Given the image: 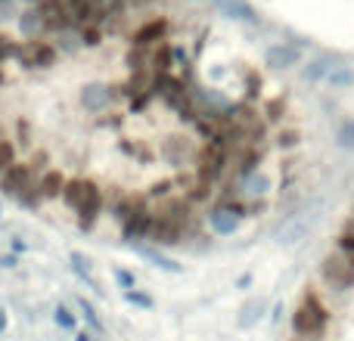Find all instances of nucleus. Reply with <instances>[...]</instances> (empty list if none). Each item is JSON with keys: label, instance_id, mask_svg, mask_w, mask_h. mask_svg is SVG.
Listing matches in <instances>:
<instances>
[{"label": "nucleus", "instance_id": "nucleus-8", "mask_svg": "<svg viewBox=\"0 0 354 341\" xmlns=\"http://www.w3.org/2000/svg\"><path fill=\"white\" fill-rule=\"evenodd\" d=\"M162 159L168 162V165H174V168H183V165H189V162L196 159V153H199V143L193 140V137H183V134H174V137H168L165 143H162Z\"/></svg>", "mask_w": 354, "mask_h": 341}, {"label": "nucleus", "instance_id": "nucleus-24", "mask_svg": "<svg viewBox=\"0 0 354 341\" xmlns=\"http://www.w3.org/2000/svg\"><path fill=\"white\" fill-rule=\"evenodd\" d=\"M339 251H342V255H354V226L339 233Z\"/></svg>", "mask_w": 354, "mask_h": 341}, {"label": "nucleus", "instance_id": "nucleus-15", "mask_svg": "<svg viewBox=\"0 0 354 341\" xmlns=\"http://www.w3.org/2000/svg\"><path fill=\"white\" fill-rule=\"evenodd\" d=\"M149 56H153V47H128L124 66H128L131 72H143V68H149Z\"/></svg>", "mask_w": 354, "mask_h": 341}, {"label": "nucleus", "instance_id": "nucleus-27", "mask_svg": "<svg viewBox=\"0 0 354 341\" xmlns=\"http://www.w3.org/2000/svg\"><path fill=\"white\" fill-rule=\"evenodd\" d=\"M118 282H122V286H124V292H131V289H134V276H131L128 273V270H118Z\"/></svg>", "mask_w": 354, "mask_h": 341}, {"label": "nucleus", "instance_id": "nucleus-12", "mask_svg": "<svg viewBox=\"0 0 354 341\" xmlns=\"http://www.w3.org/2000/svg\"><path fill=\"white\" fill-rule=\"evenodd\" d=\"M149 68H153L156 75H168L174 68V47L168 41L156 43L153 47V56H149Z\"/></svg>", "mask_w": 354, "mask_h": 341}, {"label": "nucleus", "instance_id": "nucleus-7", "mask_svg": "<svg viewBox=\"0 0 354 341\" xmlns=\"http://www.w3.org/2000/svg\"><path fill=\"white\" fill-rule=\"evenodd\" d=\"M168 31H171L168 16H153L131 31V47H156V43L168 41Z\"/></svg>", "mask_w": 354, "mask_h": 341}, {"label": "nucleus", "instance_id": "nucleus-10", "mask_svg": "<svg viewBox=\"0 0 354 341\" xmlns=\"http://www.w3.org/2000/svg\"><path fill=\"white\" fill-rule=\"evenodd\" d=\"M264 62H268L270 68H292L301 62V50L292 47V43H274V47L268 50V56H264Z\"/></svg>", "mask_w": 354, "mask_h": 341}, {"label": "nucleus", "instance_id": "nucleus-18", "mask_svg": "<svg viewBox=\"0 0 354 341\" xmlns=\"http://www.w3.org/2000/svg\"><path fill=\"white\" fill-rule=\"evenodd\" d=\"M16 143L10 140L6 134H0V174H3L10 165H16Z\"/></svg>", "mask_w": 354, "mask_h": 341}, {"label": "nucleus", "instance_id": "nucleus-2", "mask_svg": "<svg viewBox=\"0 0 354 341\" xmlns=\"http://www.w3.org/2000/svg\"><path fill=\"white\" fill-rule=\"evenodd\" d=\"M47 168L41 165V159L35 162H16L0 174V193L16 199L25 208H37L41 205V195H37V174Z\"/></svg>", "mask_w": 354, "mask_h": 341}, {"label": "nucleus", "instance_id": "nucleus-13", "mask_svg": "<svg viewBox=\"0 0 354 341\" xmlns=\"http://www.w3.org/2000/svg\"><path fill=\"white\" fill-rule=\"evenodd\" d=\"M268 189H270V177L261 174V170H255L252 177H245V180L239 183V195H243V199H261Z\"/></svg>", "mask_w": 354, "mask_h": 341}, {"label": "nucleus", "instance_id": "nucleus-28", "mask_svg": "<svg viewBox=\"0 0 354 341\" xmlns=\"http://www.w3.org/2000/svg\"><path fill=\"white\" fill-rule=\"evenodd\" d=\"M292 341H317V338H301V335H295Z\"/></svg>", "mask_w": 354, "mask_h": 341}, {"label": "nucleus", "instance_id": "nucleus-14", "mask_svg": "<svg viewBox=\"0 0 354 341\" xmlns=\"http://www.w3.org/2000/svg\"><path fill=\"white\" fill-rule=\"evenodd\" d=\"M218 6L227 19H236V22H258L255 10H252L245 0H218Z\"/></svg>", "mask_w": 354, "mask_h": 341}, {"label": "nucleus", "instance_id": "nucleus-25", "mask_svg": "<svg viewBox=\"0 0 354 341\" xmlns=\"http://www.w3.org/2000/svg\"><path fill=\"white\" fill-rule=\"evenodd\" d=\"M124 295H128V301H131V304H140V307H153V301H149L147 295L134 292V289H131V292H124Z\"/></svg>", "mask_w": 354, "mask_h": 341}, {"label": "nucleus", "instance_id": "nucleus-29", "mask_svg": "<svg viewBox=\"0 0 354 341\" xmlns=\"http://www.w3.org/2000/svg\"><path fill=\"white\" fill-rule=\"evenodd\" d=\"M345 257H348V264H351V267H354V255H345Z\"/></svg>", "mask_w": 354, "mask_h": 341}, {"label": "nucleus", "instance_id": "nucleus-9", "mask_svg": "<svg viewBox=\"0 0 354 341\" xmlns=\"http://www.w3.org/2000/svg\"><path fill=\"white\" fill-rule=\"evenodd\" d=\"M62 189H66V174L59 168H44L37 174V195H41V202L62 199Z\"/></svg>", "mask_w": 354, "mask_h": 341}, {"label": "nucleus", "instance_id": "nucleus-17", "mask_svg": "<svg viewBox=\"0 0 354 341\" xmlns=\"http://www.w3.org/2000/svg\"><path fill=\"white\" fill-rule=\"evenodd\" d=\"M78 37H81V47H100L106 37V28L103 25H84V28H78Z\"/></svg>", "mask_w": 354, "mask_h": 341}, {"label": "nucleus", "instance_id": "nucleus-22", "mask_svg": "<svg viewBox=\"0 0 354 341\" xmlns=\"http://www.w3.org/2000/svg\"><path fill=\"white\" fill-rule=\"evenodd\" d=\"M336 143H339L342 149H354V121H345L342 128H339Z\"/></svg>", "mask_w": 354, "mask_h": 341}, {"label": "nucleus", "instance_id": "nucleus-11", "mask_svg": "<svg viewBox=\"0 0 354 341\" xmlns=\"http://www.w3.org/2000/svg\"><path fill=\"white\" fill-rule=\"evenodd\" d=\"M112 99H115L112 87H103V84H91V87H84V93H81V103H84L91 112H103V109H109Z\"/></svg>", "mask_w": 354, "mask_h": 341}, {"label": "nucleus", "instance_id": "nucleus-26", "mask_svg": "<svg viewBox=\"0 0 354 341\" xmlns=\"http://www.w3.org/2000/svg\"><path fill=\"white\" fill-rule=\"evenodd\" d=\"M56 323H59L62 329H72V326H75V317H68V311H62V307H59V311H56Z\"/></svg>", "mask_w": 354, "mask_h": 341}, {"label": "nucleus", "instance_id": "nucleus-16", "mask_svg": "<svg viewBox=\"0 0 354 341\" xmlns=\"http://www.w3.org/2000/svg\"><path fill=\"white\" fill-rule=\"evenodd\" d=\"M326 81H330L333 90H345V87L354 84V72H351L348 66H336L330 75H326Z\"/></svg>", "mask_w": 354, "mask_h": 341}, {"label": "nucleus", "instance_id": "nucleus-3", "mask_svg": "<svg viewBox=\"0 0 354 341\" xmlns=\"http://www.w3.org/2000/svg\"><path fill=\"white\" fill-rule=\"evenodd\" d=\"M330 329V311L324 307V301L317 298V292H305L301 304L292 311V332L301 338H324Z\"/></svg>", "mask_w": 354, "mask_h": 341}, {"label": "nucleus", "instance_id": "nucleus-4", "mask_svg": "<svg viewBox=\"0 0 354 341\" xmlns=\"http://www.w3.org/2000/svg\"><path fill=\"white\" fill-rule=\"evenodd\" d=\"M193 170L199 180L205 183H218L221 177H227L230 170V149L224 143H199V153L193 159Z\"/></svg>", "mask_w": 354, "mask_h": 341}, {"label": "nucleus", "instance_id": "nucleus-23", "mask_svg": "<svg viewBox=\"0 0 354 341\" xmlns=\"http://www.w3.org/2000/svg\"><path fill=\"white\" fill-rule=\"evenodd\" d=\"M299 140H301L299 130H280V134H277V146H280V149H292V146H299Z\"/></svg>", "mask_w": 354, "mask_h": 341}, {"label": "nucleus", "instance_id": "nucleus-6", "mask_svg": "<svg viewBox=\"0 0 354 341\" xmlns=\"http://www.w3.org/2000/svg\"><path fill=\"white\" fill-rule=\"evenodd\" d=\"M320 276H324V282L330 289H336V292L354 289V267L342 251H339V255H326L324 261H320Z\"/></svg>", "mask_w": 354, "mask_h": 341}, {"label": "nucleus", "instance_id": "nucleus-19", "mask_svg": "<svg viewBox=\"0 0 354 341\" xmlns=\"http://www.w3.org/2000/svg\"><path fill=\"white\" fill-rule=\"evenodd\" d=\"M333 68H336V62H333V59H317V62H311V66L305 68V81H320L324 75H330Z\"/></svg>", "mask_w": 354, "mask_h": 341}, {"label": "nucleus", "instance_id": "nucleus-20", "mask_svg": "<svg viewBox=\"0 0 354 341\" xmlns=\"http://www.w3.org/2000/svg\"><path fill=\"white\" fill-rule=\"evenodd\" d=\"M286 115V99L277 97L268 103V109H264V121H280V118Z\"/></svg>", "mask_w": 354, "mask_h": 341}, {"label": "nucleus", "instance_id": "nucleus-21", "mask_svg": "<svg viewBox=\"0 0 354 341\" xmlns=\"http://www.w3.org/2000/svg\"><path fill=\"white\" fill-rule=\"evenodd\" d=\"M258 93H261V78H258V72H245V103H252Z\"/></svg>", "mask_w": 354, "mask_h": 341}, {"label": "nucleus", "instance_id": "nucleus-1", "mask_svg": "<svg viewBox=\"0 0 354 341\" xmlns=\"http://www.w3.org/2000/svg\"><path fill=\"white\" fill-rule=\"evenodd\" d=\"M62 199H66L68 211L75 214L81 230H91L106 208V195H103V189H100V183L87 180V177H72V180H66Z\"/></svg>", "mask_w": 354, "mask_h": 341}, {"label": "nucleus", "instance_id": "nucleus-5", "mask_svg": "<svg viewBox=\"0 0 354 341\" xmlns=\"http://www.w3.org/2000/svg\"><path fill=\"white\" fill-rule=\"evenodd\" d=\"M16 59L22 62L25 68H37V72H44V68L56 66V59H59V47H56V41H50L47 35L25 37V41L16 47Z\"/></svg>", "mask_w": 354, "mask_h": 341}]
</instances>
